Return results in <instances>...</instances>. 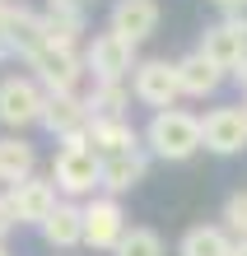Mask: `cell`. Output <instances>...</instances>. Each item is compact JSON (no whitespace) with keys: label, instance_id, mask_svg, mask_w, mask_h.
Returning <instances> with one entry per match:
<instances>
[{"label":"cell","instance_id":"5bb4252c","mask_svg":"<svg viewBox=\"0 0 247 256\" xmlns=\"http://www.w3.org/2000/svg\"><path fill=\"white\" fill-rule=\"evenodd\" d=\"M84 140H89V144H94L98 154L107 158V154H126V149H140L145 135H135L126 116H94V122H89V130H84Z\"/></svg>","mask_w":247,"mask_h":256},{"label":"cell","instance_id":"2e32d148","mask_svg":"<svg viewBox=\"0 0 247 256\" xmlns=\"http://www.w3.org/2000/svg\"><path fill=\"white\" fill-rule=\"evenodd\" d=\"M233 242L238 238L228 233L224 224H196V228L182 233L177 256H233Z\"/></svg>","mask_w":247,"mask_h":256},{"label":"cell","instance_id":"cb8c5ba5","mask_svg":"<svg viewBox=\"0 0 247 256\" xmlns=\"http://www.w3.org/2000/svg\"><path fill=\"white\" fill-rule=\"evenodd\" d=\"M214 10H224V14H242L247 10V0H210Z\"/></svg>","mask_w":247,"mask_h":256},{"label":"cell","instance_id":"7402d4cb","mask_svg":"<svg viewBox=\"0 0 247 256\" xmlns=\"http://www.w3.org/2000/svg\"><path fill=\"white\" fill-rule=\"evenodd\" d=\"M224 228L233 238H247V191H233L224 200Z\"/></svg>","mask_w":247,"mask_h":256},{"label":"cell","instance_id":"8fae6325","mask_svg":"<svg viewBox=\"0 0 247 256\" xmlns=\"http://www.w3.org/2000/svg\"><path fill=\"white\" fill-rule=\"evenodd\" d=\"M89 122H94V112H89V98L84 94H47V112H42V126H47L61 144L75 140V135H84Z\"/></svg>","mask_w":247,"mask_h":256},{"label":"cell","instance_id":"8992f818","mask_svg":"<svg viewBox=\"0 0 247 256\" xmlns=\"http://www.w3.org/2000/svg\"><path fill=\"white\" fill-rule=\"evenodd\" d=\"M28 66H33V80L47 88V94H80V84L89 74L84 56L75 47H42Z\"/></svg>","mask_w":247,"mask_h":256},{"label":"cell","instance_id":"5b68a950","mask_svg":"<svg viewBox=\"0 0 247 256\" xmlns=\"http://www.w3.org/2000/svg\"><path fill=\"white\" fill-rule=\"evenodd\" d=\"M131 94H135V102H145V108H154V112L177 108V98H182L177 61H163V56L140 61V66H135V74H131Z\"/></svg>","mask_w":247,"mask_h":256},{"label":"cell","instance_id":"ac0fdd59","mask_svg":"<svg viewBox=\"0 0 247 256\" xmlns=\"http://www.w3.org/2000/svg\"><path fill=\"white\" fill-rule=\"evenodd\" d=\"M219 80H224V70H214L200 52H191V56H182V61H177L182 98H210L214 88H219Z\"/></svg>","mask_w":247,"mask_h":256},{"label":"cell","instance_id":"9c48e42d","mask_svg":"<svg viewBox=\"0 0 247 256\" xmlns=\"http://www.w3.org/2000/svg\"><path fill=\"white\" fill-rule=\"evenodd\" d=\"M214 70L233 74L242 61H247V28L238 19H224V24H210L205 33H200V47H196Z\"/></svg>","mask_w":247,"mask_h":256},{"label":"cell","instance_id":"603a6c76","mask_svg":"<svg viewBox=\"0 0 247 256\" xmlns=\"http://www.w3.org/2000/svg\"><path fill=\"white\" fill-rule=\"evenodd\" d=\"M14 224H19V219H14V205H10V196L0 191V242H5V233L14 228Z\"/></svg>","mask_w":247,"mask_h":256},{"label":"cell","instance_id":"7c38bea8","mask_svg":"<svg viewBox=\"0 0 247 256\" xmlns=\"http://www.w3.org/2000/svg\"><path fill=\"white\" fill-rule=\"evenodd\" d=\"M159 19H163V14H159V0H117L112 14H107V28L140 47L149 33H159Z\"/></svg>","mask_w":247,"mask_h":256},{"label":"cell","instance_id":"6da1fadb","mask_svg":"<svg viewBox=\"0 0 247 256\" xmlns=\"http://www.w3.org/2000/svg\"><path fill=\"white\" fill-rule=\"evenodd\" d=\"M145 149L163 163H187L196 149H205V130H200V116L187 108H168L154 112L145 126Z\"/></svg>","mask_w":247,"mask_h":256},{"label":"cell","instance_id":"4316f807","mask_svg":"<svg viewBox=\"0 0 247 256\" xmlns=\"http://www.w3.org/2000/svg\"><path fill=\"white\" fill-rule=\"evenodd\" d=\"M233 256H247V238H238V242H233Z\"/></svg>","mask_w":247,"mask_h":256},{"label":"cell","instance_id":"d4e9b609","mask_svg":"<svg viewBox=\"0 0 247 256\" xmlns=\"http://www.w3.org/2000/svg\"><path fill=\"white\" fill-rule=\"evenodd\" d=\"M10 19H14V5H10V0H0V38L10 33Z\"/></svg>","mask_w":247,"mask_h":256},{"label":"cell","instance_id":"44dd1931","mask_svg":"<svg viewBox=\"0 0 247 256\" xmlns=\"http://www.w3.org/2000/svg\"><path fill=\"white\" fill-rule=\"evenodd\" d=\"M112 256H168V252H163V238L154 233V228L135 224V228H126V238L117 242V252H112Z\"/></svg>","mask_w":247,"mask_h":256},{"label":"cell","instance_id":"7a4b0ae2","mask_svg":"<svg viewBox=\"0 0 247 256\" xmlns=\"http://www.w3.org/2000/svg\"><path fill=\"white\" fill-rule=\"evenodd\" d=\"M52 182L61 191V200H80V196H94L103 186V154L84 135H75L56 149L52 158Z\"/></svg>","mask_w":247,"mask_h":256},{"label":"cell","instance_id":"ffe728a7","mask_svg":"<svg viewBox=\"0 0 247 256\" xmlns=\"http://www.w3.org/2000/svg\"><path fill=\"white\" fill-rule=\"evenodd\" d=\"M84 98H89V112L94 116H126L135 94L126 88V80H107V84H94Z\"/></svg>","mask_w":247,"mask_h":256},{"label":"cell","instance_id":"f546056e","mask_svg":"<svg viewBox=\"0 0 247 256\" xmlns=\"http://www.w3.org/2000/svg\"><path fill=\"white\" fill-rule=\"evenodd\" d=\"M242 108H247V102H242Z\"/></svg>","mask_w":247,"mask_h":256},{"label":"cell","instance_id":"ba28073f","mask_svg":"<svg viewBox=\"0 0 247 256\" xmlns=\"http://www.w3.org/2000/svg\"><path fill=\"white\" fill-rule=\"evenodd\" d=\"M200 130H205V149L219 158H233L247 149V108H210L200 116Z\"/></svg>","mask_w":247,"mask_h":256},{"label":"cell","instance_id":"277c9868","mask_svg":"<svg viewBox=\"0 0 247 256\" xmlns=\"http://www.w3.org/2000/svg\"><path fill=\"white\" fill-rule=\"evenodd\" d=\"M84 66L89 74H94V84H107V80H126V74H135V42H126L121 33H112V28H103V33L89 38L84 47Z\"/></svg>","mask_w":247,"mask_h":256},{"label":"cell","instance_id":"9a60e30c","mask_svg":"<svg viewBox=\"0 0 247 256\" xmlns=\"http://www.w3.org/2000/svg\"><path fill=\"white\" fill-rule=\"evenodd\" d=\"M42 238H47V247H80L84 242V205H75V200H61L52 210V219L38 228Z\"/></svg>","mask_w":247,"mask_h":256},{"label":"cell","instance_id":"52a82bcc","mask_svg":"<svg viewBox=\"0 0 247 256\" xmlns=\"http://www.w3.org/2000/svg\"><path fill=\"white\" fill-rule=\"evenodd\" d=\"M126 238V210L117 196H89L84 200V247L94 252H117Z\"/></svg>","mask_w":247,"mask_h":256},{"label":"cell","instance_id":"d6986e66","mask_svg":"<svg viewBox=\"0 0 247 256\" xmlns=\"http://www.w3.org/2000/svg\"><path fill=\"white\" fill-rule=\"evenodd\" d=\"M42 33H47V47H75L84 38V10L80 5H56L42 14Z\"/></svg>","mask_w":247,"mask_h":256},{"label":"cell","instance_id":"484cf974","mask_svg":"<svg viewBox=\"0 0 247 256\" xmlns=\"http://www.w3.org/2000/svg\"><path fill=\"white\" fill-rule=\"evenodd\" d=\"M233 80H238V84H242V94H247V61H242V66H238V70H233Z\"/></svg>","mask_w":247,"mask_h":256},{"label":"cell","instance_id":"3957f363","mask_svg":"<svg viewBox=\"0 0 247 256\" xmlns=\"http://www.w3.org/2000/svg\"><path fill=\"white\" fill-rule=\"evenodd\" d=\"M42 112H47V88L33 74H5L0 80V126L10 130L42 126Z\"/></svg>","mask_w":247,"mask_h":256},{"label":"cell","instance_id":"30bf717a","mask_svg":"<svg viewBox=\"0 0 247 256\" xmlns=\"http://www.w3.org/2000/svg\"><path fill=\"white\" fill-rule=\"evenodd\" d=\"M5 196H10V205H14V219H19V224H33V228H42V224L52 219V210L61 205L56 182H52V177H38V172L28 177V182L10 186Z\"/></svg>","mask_w":247,"mask_h":256},{"label":"cell","instance_id":"83f0119b","mask_svg":"<svg viewBox=\"0 0 247 256\" xmlns=\"http://www.w3.org/2000/svg\"><path fill=\"white\" fill-rule=\"evenodd\" d=\"M56 5H80V0H47V10H56Z\"/></svg>","mask_w":247,"mask_h":256},{"label":"cell","instance_id":"f1b7e54d","mask_svg":"<svg viewBox=\"0 0 247 256\" xmlns=\"http://www.w3.org/2000/svg\"><path fill=\"white\" fill-rule=\"evenodd\" d=\"M0 256H10V247H5V242H0Z\"/></svg>","mask_w":247,"mask_h":256},{"label":"cell","instance_id":"4fadbf2b","mask_svg":"<svg viewBox=\"0 0 247 256\" xmlns=\"http://www.w3.org/2000/svg\"><path fill=\"white\" fill-rule=\"evenodd\" d=\"M145 168H149V149H126V154H107L103 158V196H121L131 191L135 182H145Z\"/></svg>","mask_w":247,"mask_h":256},{"label":"cell","instance_id":"e0dca14e","mask_svg":"<svg viewBox=\"0 0 247 256\" xmlns=\"http://www.w3.org/2000/svg\"><path fill=\"white\" fill-rule=\"evenodd\" d=\"M33 168H38L33 144L19 140V135H0V182H5V191L19 186V182H28Z\"/></svg>","mask_w":247,"mask_h":256}]
</instances>
